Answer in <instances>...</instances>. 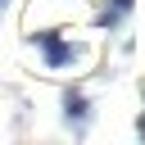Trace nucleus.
Masks as SVG:
<instances>
[{
	"instance_id": "obj_1",
	"label": "nucleus",
	"mask_w": 145,
	"mask_h": 145,
	"mask_svg": "<svg viewBox=\"0 0 145 145\" xmlns=\"http://www.w3.org/2000/svg\"><path fill=\"white\" fill-rule=\"evenodd\" d=\"M36 41L45 45V59H50V63H68V59H72V45H63V41H54L50 32H41Z\"/></svg>"
},
{
	"instance_id": "obj_2",
	"label": "nucleus",
	"mask_w": 145,
	"mask_h": 145,
	"mask_svg": "<svg viewBox=\"0 0 145 145\" xmlns=\"http://www.w3.org/2000/svg\"><path fill=\"white\" fill-rule=\"evenodd\" d=\"M63 104H68V118H82V113H86V100H82V95H68Z\"/></svg>"
},
{
	"instance_id": "obj_3",
	"label": "nucleus",
	"mask_w": 145,
	"mask_h": 145,
	"mask_svg": "<svg viewBox=\"0 0 145 145\" xmlns=\"http://www.w3.org/2000/svg\"><path fill=\"white\" fill-rule=\"evenodd\" d=\"M127 9H131V0H113V9H109L104 18H118V14H127Z\"/></svg>"
},
{
	"instance_id": "obj_4",
	"label": "nucleus",
	"mask_w": 145,
	"mask_h": 145,
	"mask_svg": "<svg viewBox=\"0 0 145 145\" xmlns=\"http://www.w3.org/2000/svg\"><path fill=\"white\" fill-rule=\"evenodd\" d=\"M136 131H140V136H145V118H140V122H136Z\"/></svg>"
}]
</instances>
